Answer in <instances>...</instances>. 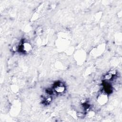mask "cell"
<instances>
[{"label": "cell", "instance_id": "cell-1", "mask_svg": "<svg viewBox=\"0 0 122 122\" xmlns=\"http://www.w3.org/2000/svg\"><path fill=\"white\" fill-rule=\"evenodd\" d=\"M32 49V46L31 44L27 41H24L19 46L18 50H20L22 52H28L31 51Z\"/></svg>", "mask_w": 122, "mask_h": 122}, {"label": "cell", "instance_id": "cell-2", "mask_svg": "<svg viewBox=\"0 0 122 122\" xmlns=\"http://www.w3.org/2000/svg\"><path fill=\"white\" fill-rule=\"evenodd\" d=\"M54 90L58 93H63L65 90V85L61 82H57L54 85Z\"/></svg>", "mask_w": 122, "mask_h": 122}, {"label": "cell", "instance_id": "cell-3", "mask_svg": "<svg viewBox=\"0 0 122 122\" xmlns=\"http://www.w3.org/2000/svg\"><path fill=\"white\" fill-rule=\"evenodd\" d=\"M108 96L106 94L102 93L100 94L98 97V102L101 105H103L105 104L108 101Z\"/></svg>", "mask_w": 122, "mask_h": 122}]
</instances>
